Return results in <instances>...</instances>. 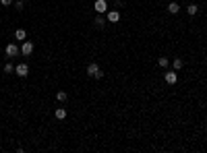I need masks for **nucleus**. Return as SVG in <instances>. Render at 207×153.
I'll list each match as a JSON object with an SVG mask.
<instances>
[{
    "instance_id": "1",
    "label": "nucleus",
    "mask_w": 207,
    "mask_h": 153,
    "mask_svg": "<svg viewBox=\"0 0 207 153\" xmlns=\"http://www.w3.org/2000/svg\"><path fill=\"white\" fill-rule=\"evenodd\" d=\"M93 8H95L99 14H104V13H108V2H106V0H95Z\"/></svg>"
},
{
    "instance_id": "2",
    "label": "nucleus",
    "mask_w": 207,
    "mask_h": 153,
    "mask_svg": "<svg viewBox=\"0 0 207 153\" xmlns=\"http://www.w3.org/2000/svg\"><path fill=\"white\" fill-rule=\"evenodd\" d=\"M164 79H166V83L168 85H176V81H178V75L174 72V70H168L164 75Z\"/></svg>"
},
{
    "instance_id": "3",
    "label": "nucleus",
    "mask_w": 207,
    "mask_h": 153,
    "mask_svg": "<svg viewBox=\"0 0 207 153\" xmlns=\"http://www.w3.org/2000/svg\"><path fill=\"white\" fill-rule=\"evenodd\" d=\"M21 54V48H17L15 43H8L6 46V56L8 58H15V56H19Z\"/></svg>"
},
{
    "instance_id": "4",
    "label": "nucleus",
    "mask_w": 207,
    "mask_h": 153,
    "mask_svg": "<svg viewBox=\"0 0 207 153\" xmlns=\"http://www.w3.org/2000/svg\"><path fill=\"white\" fill-rule=\"evenodd\" d=\"M31 52H33V43H31V42H23V43H21V54H23V56H29Z\"/></svg>"
},
{
    "instance_id": "5",
    "label": "nucleus",
    "mask_w": 207,
    "mask_h": 153,
    "mask_svg": "<svg viewBox=\"0 0 207 153\" xmlns=\"http://www.w3.org/2000/svg\"><path fill=\"white\" fill-rule=\"evenodd\" d=\"M15 72H17V75L23 79V76L29 75V66H27V64H19V66H15Z\"/></svg>"
},
{
    "instance_id": "6",
    "label": "nucleus",
    "mask_w": 207,
    "mask_h": 153,
    "mask_svg": "<svg viewBox=\"0 0 207 153\" xmlns=\"http://www.w3.org/2000/svg\"><path fill=\"white\" fill-rule=\"evenodd\" d=\"M97 72H99V66H97L95 62H89V64H87V75H89V76H95Z\"/></svg>"
},
{
    "instance_id": "7",
    "label": "nucleus",
    "mask_w": 207,
    "mask_h": 153,
    "mask_svg": "<svg viewBox=\"0 0 207 153\" xmlns=\"http://www.w3.org/2000/svg\"><path fill=\"white\" fill-rule=\"evenodd\" d=\"M54 118L56 120H64L66 118V110H64V108H56L54 110Z\"/></svg>"
},
{
    "instance_id": "8",
    "label": "nucleus",
    "mask_w": 207,
    "mask_h": 153,
    "mask_svg": "<svg viewBox=\"0 0 207 153\" xmlns=\"http://www.w3.org/2000/svg\"><path fill=\"white\" fill-rule=\"evenodd\" d=\"M108 21L110 23H118L120 21V13H118V10H110V13H108Z\"/></svg>"
},
{
    "instance_id": "9",
    "label": "nucleus",
    "mask_w": 207,
    "mask_h": 153,
    "mask_svg": "<svg viewBox=\"0 0 207 153\" xmlns=\"http://www.w3.org/2000/svg\"><path fill=\"white\" fill-rule=\"evenodd\" d=\"M178 10H180V4H178V2H170V4H168V13L176 14Z\"/></svg>"
},
{
    "instance_id": "10",
    "label": "nucleus",
    "mask_w": 207,
    "mask_h": 153,
    "mask_svg": "<svg viewBox=\"0 0 207 153\" xmlns=\"http://www.w3.org/2000/svg\"><path fill=\"white\" fill-rule=\"evenodd\" d=\"M186 13H188L191 17H193V14H197V13H199V6H197V4L193 2V4H188V6H186Z\"/></svg>"
},
{
    "instance_id": "11",
    "label": "nucleus",
    "mask_w": 207,
    "mask_h": 153,
    "mask_svg": "<svg viewBox=\"0 0 207 153\" xmlns=\"http://www.w3.org/2000/svg\"><path fill=\"white\" fill-rule=\"evenodd\" d=\"M174 70H180L182 68V66H184V60H182V58H174Z\"/></svg>"
},
{
    "instance_id": "12",
    "label": "nucleus",
    "mask_w": 207,
    "mask_h": 153,
    "mask_svg": "<svg viewBox=\"0 0 207 153\" xmlns=\"http://www.w3.org/2000/svg\"><path fill=\"white\" fill-rule=\"evenodd\" d=\"M93 23H95V27H97V29H102L104 25H106V19H104L102 14H99V17H95V21H93Z\"/></svg>"
},
{
    "instance_id": "13",
    "label": "nucleus",
    "mask_w": 207,
    "mask_h": 153,
    "mask_svg": "<svg viewBox=\"0 0 207 153\" xmlns=\"http://www.w3.org/2000/svg\"><path fill=\"white\" fill-rule=\"evenodd\" d=\"M15 37H17V39H25V37H27V31H25V29H17V31H15Z\"/></svg>"
},
{
    "instance_id": "14",
    "label": "nucleus",
    "mask_w": 207,
    "mask_h": 153,
    "mask_svg": "<svg viewBox=\"0 0 207 153\" xmlns=\"http://www.w3.org/2000/svg\"><path fill=\"white\" fill-rule=\"evenodd\" d=\"M56 99H58V101H66V99H69V95H66V91H58V93H56Z\"/></svg>"
},
{
    "instance_id": "15",
    "label": "nucleus",
    "mask_w": 207,
    "mask_h": 153,
    "mask_svg": "<svg viewBox=\"0 0 207 153\" xmlns=\"http://www.w3.org/2000/svg\"><path fill=\"white\" fill-rule=\"evenodd\" d=\"M158 64H159V66H162V68H166V66L170 64V60H168L166 56H162V58H159V60H158Z\"/></svg>"
},
{
    "instance_id": "16",
    "label": "nucleus",
    "mask_w": 207,
    "mask_h": 153,
    "mask_svg": "<svg viewBox=\"0 0 207 153\" xmlns=\"http://www.w3.org/2000/svg\"><path fill=\"white\" fill-rule=\"evenodd\" d=\"M13 4H15V8H17V10H23V8H25L23 0H17V2H13Z\"/></svg>"
},
{
    "instance_id": "17",
    "label": "nucleus",
    "mask_w": 207,
    "mask_h": 153,
    "mask_svg": "<svg viewBox=\"0 0 207 153\" xmlns=\"http://www.w3.org/2000/svg\"><path fill=\"white\" fill-rule=\"evenodd\" d=\"M13 70H15L13 64H4V72H13Z\"/></svg>"
},
{
    "instance_id": "18",
    "label": "nucleus",
    "mask_w": 207,
    "mask_h": 153,
    "mask_svg": "<svg viewBox=\"0 0 207 153\" xmlns=\"http://www.w3.org/2000/svg\"><path fill=\"white\" fill-rule=\"evenodd\" d=\"M0 4H2V6H11V4H13V0H0Z\"/></svg>"
}]
</instances>
